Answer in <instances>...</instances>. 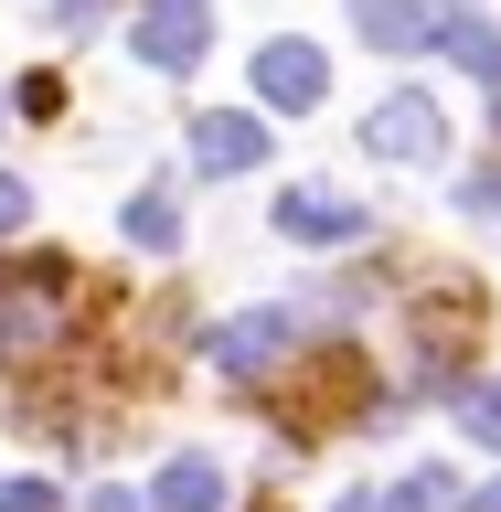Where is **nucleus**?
Instances as JSON below:
<instances>
[{
  "label": "nucleus",
  "instance_id": "3",
  "mask_svg": "<svg viewBox=\"0 0 501 512\" xmlns=\"http://www.w3.org/2000/svg\"><path fill=\"white\" fill-rule=\"evenodd\" d=\"M288 342H299V320H288V310H235V320L214 331V374H224V384H256Z\"/></svg>",
  "mask_w": 501,
  "mask_h": 512
},
{
  "label": "nucleus",
  "instance_id": "1",
  "mask_svg": "<svg viewBox=\"0 0 501 512\" xmlns=\"http://www.w3.org/2000/svg\"><path fill=\"white\" fill-rule=\"evenodd\" d=\"M363 139H374V160L384 171H438V150H448V118H438V96H384L374 118H363Z\"/></svg>",
  "mask_w": 501,
  "mask_h": 512
},
{
  "label": "nucleus",
  "instance_id": "18",
  "mask_svg": "<svg viewBox=\"0 0 501 512\" xmlns=\"http://www.w3.org/2000/svg\"><path fill=\"white\" fill-rule=\"evenodd\" d=\"M54 11H64V32H86L96 11H107V0H54Z\"/></svg>",
  "mask_w": 501,
  "mask_h": 512
},
{
  "label": "nucleus",
  "instance_id": "19",
  "mask_svg": "<svg viewBox=\"0 0 501 512\" xmlns=\"http://www.w3.org/2000/svg\"><path fill=\"white\" fill-rule=\"evenodd\" d=\"M331 512H384V502H374V491H352V502H331Z\"/></svg>",
  "mask_w": 501,
  "mask_h": 512
},
{
  "label": "nucleus",
  "instance_id": "15",
  "mask_svg": "<svg viewBox=\"0 0 501 512\" xmlns=\"http://www.w3.org/2000/svg\"><path fill=\"white\" fill-rule=\"evenodd\" d=\"M459 214H480V224H501V171H470V182H459Z\"/></svg>",
  "mask_w": 501,
  "mask_h": 512
},
{
  "label": "nucleus",
  "instance_id": "10",
  "mask_svg": "<svg viewBox=\"0 0 501 512\" xmlns=\"http://www.w3.org/2000/svg\"><path fill=\"white\" fill-rule=\"evenodd\" d=\"M43 342V288H0V363H22Z\"/></svg>",
  "mask_w": 501,
  "mask_h": 512
},
{
  "label": "nucleus",
  "instance_id": "11",
  "mask_svg": "<svg viewBox=\"0 0 501 512\" xmlns=\"http://www.w3.org/2000/svg\"><path fill=\"white\" fill-rule=\"evenodd\" d=\"M128 246H182V203H171V192H139V203H128Z\"/></svg>",
  "mask_w": 501,
  "mask_h": 512
},
{
  "label": "nucleus",
  "instance_id": "9",
  "mask_svg": "<svg viewBox=\"0 0 501 512\" xmlns=\"http://www.w3.org/2000/svg\"><path fill=\"white\" fill-rule=\"evenodd\" d=\"M438 43L459 75H480V86H501V22H470V11H438Z\"/></svg>",
  "mask_w": 501,
  "mask_h": 512
},
{
  "label": "nucleus",
  "instance_id": "17",
  "mask_svg": "<svg viewBox=\"0 0 501 512\" xmlns=\"http://www.w3.org/2000/svg\"><path fill=\"white\" fill-rule=\"evenodd\" d=\"M86 512H150V502H139V491H128V480H118V491H96Z\"/></svg>",
  "mask_w": 501,
  "mask_h": 512
},
{
  "label": "nucleus",
  "instance_id": "14",
  "mask_svg": "<svg viewBox=\"0 0 501 512\" xmlns=\"http://www.w3.org/2000/svg\"><path fill=\"white\" fill-rule=\"evenodd\" d=\"M0 512H64L54 480H0Z\"/></svg>",
  "mask_w": 501,
  "mask_h": 512
},
{
  "label": "nucleus",
  "instance_id": "8",
  "mask_svg": "<svg viewBox=\"0 0 501 512\" xmlns=\"http://www.w3.org/2000/svg\"><path fill=\"white\" fill-rule=\"evenodd\" d=\"M139 502H150V512H224V470L203 459V448H182V459H171Z\"/></svg>",
  "mask_w": 501,
  "mask_h": 512
},
{
  "label": "nucleus",
  "instance_id": "20",
  "mask_svg": "<svg viewBox=\"0 0 501 512\" xmlns=\"http://www.w3.org/2000/svg\"><path fill=\"white\" fill-rule=\"evenodd\" d=\"M470 512H501V480H491V491H470Z\"/></svg>",
  "mask_w": 501,
  "mask_h": 512
},
{
  "label": "nucleus",
  "instance_id": "5",
  "mask_svg": "<svg viewBox=\"0 0 501 512\" xmlns=\"http://www.w3.org/2000/svg\"><path fill=\"white\" fill-rule=\"evenodd\" d=\"M278 235L288 246H352V235H363V203H352V192H288Z\"/></svg>",
  "mask_w": 501,
  "mask_h": 512
},
{
  "label": "nucleus",
  "instance_id": "12",
  "mask_svg": "<svg viewBox=\"0 0 501 512\" xmlns=\"http://www.w3.org/2000/svg\"><path fill=\"white\" fill-rule=\"evenodd\" d=\"M459 427L480 448H501V384H459Z\"/></svg>",
  "mask_w": 501,
  "mask_h": 512
},
{
  "label": "nucleus",
  "instance_id": "6",
  "mask_svg": "<svg viewBox=\"0 0 501 512\" xmlns=\"http://www.w3.org/2000/svg\"><path fill=\"white\" fill-rule=\"evenodd\" d=\"M192 160H203V171H256V160H267V128H256L246 107H203V118H192Z\"/></svg>",
  "mask_w": 501,
  "mask_h": 512
},
{
  "label": "nucleus",
  "instance_id": "2",
  "mask_svg": "<svg viewBox=\"0 0 501 512\" xmlns=\"http://www.w3.org/2000/svg\"><path fill=\"white\" fill-rule=\"evenodd\" d=\"M203 43H214V0H150V11H139V32H128V54L160 64V75L203 64Z\"/></svg>",
  "mask_w": 501,
  "mask_h": 512
},
{
  "label": "nucleus",
  "instance_id": "7",
  "mask_svg": "<svg viewBox=\"0 0 501 512\" xmlns=\"http://www.w3.org/2000/svg\"><path fill=\"white\" fill-rule=\"evenodd\" d=\"M352 32H363L374 54H427V43H438V11H427V0H352Z\"/></svg>",
  "mask_w": 501,
  "mask_h": 512
},
{
  "label": "nucleus",
  "instance_id": "13",
  "mask_svg": "<svg viewBox=\"0 0 501 512\" xmlns=\"http://www.w3.org/2000/svg\"><path fill=\"white\" fill-rule=\"evenodd\" d=\"M384 512H448V470H406Z\"/></svg>",
  "mask_w": 501,
  "mask_h": 512
},
{
  "label": "nucleus",
  "instance_id": "16",
  "mask_svg": "<svg viewBox=\"0 0 501 512\" xmlns=\"http://www.w3.org/2000/svg\"><path fill=\"white\" fill-rule=\"evenodd\" d=\"M22 214H32V182H22V171H0V235H11Z\"/></svg>",
  "mask_w": 501,
  "mask_h": 512
},
{
  "label": "nucleus",
  "instance_id": "4",
  "mask_svg": "<svg viewBox=\"0 0 501 512\" xmlns=\"http://www.w3.org/2000/svg\"><path fill=\"white\" fill-rule=\"evenodd\" d=\"M320 86H331V54H320V43H267V54H256V96H267V107H299V118H310L320 107Z\"/></svg>",
  "mask_w": 501,
  "mask_h": 512
}]
</instances>
